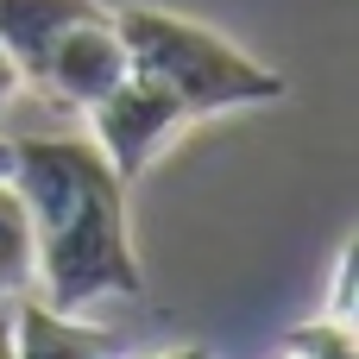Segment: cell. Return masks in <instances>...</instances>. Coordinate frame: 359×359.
I'll list each match as a JSON object with an SVG mask.
<instances>
[{"mask_svg":"<svg viewBox=\"0 0 359 359\" xmlns=\"http://www.w3.org/2000/svg\"><path fill=\"white\" fill-rule=\"evenodd\" d=\"M114 32H120V44H126L133 76L158 82L189 120L284 101V76H278L271 63H259L252 50H240L233 38H221V32H208V25L183 19V13H164V6H120V13H114Z\"/></svg>","mask_w":359,"mask_h":359,"instance_id":"2","label":"cell"},{"mask_svg":"<svg viewBox=\"0 0 359 359\" xmlns=\"http://www.w3.org/2000/svg\"><path fill=\"white\" fill-rule=\"evenodd\" d=\"M284 359H303V353H290V347H284Z\"/></svg>","mask_w":359,"mask_h":359,"instance_id":"14","label":"cell"},{"mask_svg":"<svg viewBox=\"0 0 359 359\" xmlns=\"http://www.w3.org/2000/svg\"><path fill=\"white\" fill-rule=\"evenodd\" d=\"M6 170H13V139L0 133V177H6Z\"/></svg>","mask_w":359,"mask_h":359,"instance_id":"12","label":"cell"},{"mask_svg":"<svg viewBox=\"0 0 359 359\" xmlns=\"http://www.w3.org/2000/svg\"><path fill=\"white\" fill-rule=\"evenodd\" d=\"M145 359H215L208 347H164V353H145Z\"/></svg>","mask_w":359,"mask_h":359,"instance_id":"11","label":"cell"},{"mask_svg":"<svg viewBox=\"0 0 359 359\" xmlns=\"http://www.w3.org/2000/svg\"><path fill=\"white\" fill-rule=\"evenodd\" d=\"M133 76V63H126V44H120V32H114V13H101V19H82V25H69L50 50H44V63L25 76V82H38L50 101H63V107H95L107 88H120Z\"/></svg>","mask_w":359,"mask_h":359,"instance_id":"4","label":"cell"},{"mask_svg":"<svg viewBox=\"0 0 359 359\" xmlns=\"http://www.w3.org/2000/svg\"><path fill=\"white\" fill-rule=\"evenodd\" d=\"M322 316L353 322V246H341V265H334V297H328V309H322Z\"/></svg>","mask_w":359,"mask_h":359,"instance_id":"9","label":"cell"},{"mask_svg":"<svg viewBox=\"0 0 359 359\" xmlns=\"http://www.w3.org/2000/svg\"><path fill=\"white\" fill-rule=\"evenodd\" d=\"M13 189L32 215L38 284L50 309L88 316L101 303H139L145 271L126 227V177L76 133H25L13 139Z\"/></svg>","mask_w":359,"mask_h":359,"instance_id":"1","label":"cell"},{"mask_svg":"<svg viewBox=\"0 0 359 359\" xmlns=\"http://www.w3.org/2000/svg\"><path fill=\"white\" fill-rule=\"evenodd\" d=\"M19 88H25V69H19V63H13V50L0 44V114L19 101Z\"/></svg>","mask_w":359,"mask_h":359,"instance_id":"10","label":"cell"},{"mask_svg":"<svg viewBox=\"0 0 359 359\" xmlns=\"http://www.w3.org/2000/svg\"><path fill=\"white\" fill-rule=\"evenodd\" d=\"M101 13H107L101 0H0V44H6L13 63L32 76V69L44 63V50H50L69 25L101 19Z\"/></svg>","mask_w":359,"mask_h":359,"instance_id":"6","label":"cell"},{"mask_svg":"<svg viewBox=\"0 0 359 359\" xmlns=\"http://www.w3.org/2000/svg\"><path fill=\"white\" fill-rule=\"evenodd\" d=\"M38 284V240H32V215L13 189V177H0V309L32 297Z\"/></svg>","mask_w":359,"mask_h":359,"instance_id":"7","label":"cell"},{"mask_svg":"<svg viewBox=\"0 0 359 359\" xmlns=\"http://www.w3.org/2000/svg\"><path fill=\"white\" fill-rule=\"evenodd\" d=\"M6 309L13 316L0 328H6V353L13 359H133V347H126L120 328H101L88 316L50 309L44 297H19Z\"/></svg>","mask_w":359,"mask_h":359,"instance_id":"5","label":"cell"},{"mask_svg":"<svg viewBox=\"0 0 359 359\" xmlns=\"http://www.w3.org/2000/svg\"><path fill=\"white\" fill-rule=\"evenodd\" d=\"M82 120H88V139H95V151L133 183L139 170H151L164 151H170V139L189 126V114L158 88V82H145V76H126L120 88H107L95 107H82Z\"/></svg>","mask_w":359,"mask_h":359,"instance_id":"3","label":"cell"},{"mask_svg":"<svg viewBox=\"0 0 359 359\" xmlns=\"http://www.w3.org/2000/svg\"><path fill=\"white\" fill-rule=\"evenodd\" d=\"M284 347L303 353V359H359V334H353V322H341V316H316V322L297 328Z\"/></svg>","mask_w":359,"mask_h":359,"instance_id":"8","label":"cell"},{"mask_svg":"<svg viewBox=\"0 0 359 359\" xmlns=\"http://www.w3.org/2000/svg\"><path fill=\"white\" fill-rule=\"evenodd\" d=\"M0 359H13V353H6V328H0Z\"/></svg>","mask_w":359,"mask_h":359,"instance_id":"13","label":"cell"}]
</instances>
